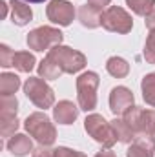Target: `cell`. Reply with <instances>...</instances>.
Masks as SVG:
<instances>
[{"label":"cell","instance_id":"1","mask_svg":"<svg viewBox=\"0 0 155 157\" xmlns=\"http://www.w3.org/2000/svg\"><path fill=\"white\" fill-rule=\"evenodd\" d=\"M24 128L28 130V133L31 137H35L40 144L51 146L57 139V130L53 126V122L49 121V117L42 112H35L24 121Z\"/></svg>","mask_w":155,"mask_h":157},{"label":"cell","instance_id":"2","mask_svg":"<svg viewBox=\"0 0 155 157\" xmlns=\"http://www.w3.org/2000/svg\"><path fill=\"white\" fill-rule=\"evenodd\" d=\"M100 78L95 71H84L77 78V99L78 106L84 112H91L97 108V88Z\"/></svg>","mask_w":155,"mask_h":157},{"label":"cell","instance_id":"3","mask_svg":"<svg viewBox=\"0 0 155 157\" xmlns=\"http://www.w3.org/2000/svg\"><path fill=\"white\" fill-rule=\"evenodd\" d=\"M84 130L89 133V137H93L97 143H100L104 148H112L117 143V135L113 132L112 122H108L106 119L99 113H91L84 121Z\"/></svg>","mask_w":155,"mask_h":157},{"label":"cell","instance_id":"4","mask_svg":"<svg viewBox=\"0 0 155 157\" xmlns=\"http://www.w3.org/2000/svg\"><path fill=\"white\" fill-rule=\"evenodd\" d=\"M47 55L62 68L64 73H77V71H80L86 66V57L80 51L71 49L68 46H60V44L53 46L47 51Z\"/></svg>","mask_w":155,"mask_h":157},{"label":"cell","instance_id":"5","mask_svg":"<svg viewBox=\"0 0 155 157\" xmlns=\"http://www.w3.org/2000/svg\"><path fill=\"white\" fill-rule=\"evenodd\" d=\"M122 117L133 128L135 135L142 133L155 139V110H142L139 106H131Z\"/></svg>","mask_w":155,"mask_h":157},{"label":"cell","instance_id":"6","mask_svg":"<svg viewBox=\"0 0 155 157\" xmlns=\"http://www.w3.org/2000/svg\"><path fill=\"white\" fill-rule=\"evenodd\" d=\"M24 93L26 97L37 106V108H51L55 102V93L53 90L46 84V80H42L40 77H29L24 84Z\"/></svg>","mask_w":155,"mask_h":157},{"label":"cell","instance_id":"7","mask_svg":"<svg viewBox=\"0 0 155 157\" xmlns=\"http://www.w3.org/2000/svg\"><path fill=\"white\" fill-rule=\"evenodd\" d=\"M64 39L62 31L57 29V28H51V26H40L37 29L29 31L28 33V46L35 51H44V49H51L53 46H59Z\"/></svg>","mask_w":155,"mask_h":157},{"label":"cell","instance_id":"8","mask_svg":"<svg viewBox=\"0 0 155 157\" xmlns=\"http://www.w3.org/2000/svg\"><path fill=\"white\" fill-rule=\"evenodd\" d=\"M100 26L108 31H113V33H130L131 28H133V20L131 17L128 15V11H124L122 7L119 6H110L106 11H102V17H100Z\"/></svg>","mask_w":155,"mask_h":157},{"label":"cell","instance_id":"9","mask_svg":"<svg viewBox=\"0 0 155 157\" xmlns=\"http://www.w3.org/2000/svg\"><path fill=\"white\" fill-rule=\"evenodd\" d=\"M46 15L53 24L70 26L75 17V7H73V4H70L66 0H51L46 7Z\"/></svg>","mask_w":155,"mask_h":157},{"label":"cell","instance_id":"10","mask_svg":"<svg viewBox=\"0 0 155 157\" xmlns=\"http://www.w3.org/2000/svg\"><path fill=\"white\" fill-rule=\"evenodd\" d=\"M133 106V93L126 86H117L110 93V110L115 115H124Z\"/></svg>","mask_w":155,"mask_h":157},{"label":"cell","instance_id":"11","mask_svg":"<svg viewBox=\"0 0 155 157\" xmlns=\"http://www.w3.org/2000/svg\"><path fill=\"white\" fill-rule=\"evenodd\" d=\"M155 152V139L150 135H135L133 144L128 148L126 157H153Z\"/></svg>","mask_w":155,"mask_h":157},{"label":"cell","instance_id":"12","mask_svg":"<svg viewBox=\"0 0 155 157\" xmlns=\"http://www.w3.org/2000/svg\"><path fill=\"white\" fill-rule=\"evenodd\" d=\"M78 115V108L71 101H60L53 108V117L59 124H73Z\"/></svg>","mask_w":155,"mask_h":157},{"label":"cell","instance_id":"13","mask_svg":"<svg viewBox=\"0 0 155 157\" xmlns=\"http://www.w3.org/2000/svg\"><path fill=\"white\" fill-rule=\"evenodd\" d=\"M7 150L17 157H24L29 152H33V141L24 135V133H15L13 137H9L7 141Z\"/></svg>","mask_w":155,"mask_h":157},{"label":"cell","instance_id":"14","mask_svg":"<svg viewBox=\"0 0 155 157\" xmlns=\"http://www.w3.org/2000/svg\"><path fill=\"white\" fill-rule=\"evenodd\" d=\"M77 15H78L80 24H82L84 28L95 29V28H99V26H100L102 11H100V9H97V7H93V6H89V4L80 6V7H78V11H77Z\"/></svg>","mask_w":155,"mask_h":157},{"label":"cell","instance_id":"15","mask_svg":"<svg viewBox=\"0 0 155 157\" xmlns=\"http://www.w3.org/2000/svg\"><path fill=\"white\" fill-rule=\"evenodd\" d=\"M9 6H11V18L17 26H26L28 22H31L33 11L24 0H11Z\"/></svg>","mask_w":155,"mask_h":157},{"label":"cell","instance_id":"16","mask_svg":"<svg viewBox=\"0 0 155 157\" xmlns=\"http://www.w3.org/2000/svg\"><path fill=\"white\" fill-rule=\"evenodd\" d=\"M62 73H64L62 68H60L49 55L39 64V75L44 78V80H55V78L60 77Z\"/></svg>","mask_w":155,"mask_h":157},{"label":"cell","instance_id":"17","mask_svg":"<svg viewBox=\"0 0 155 157\" xmlns=\"http://www.w3.org/2000/svg\"><path fill=\"white\" fill-rule=\"evenodd\" d=\"M17 110H18L17 97L15 95H2V99H0V121L17 119Z\"/></svg>","mask_w":155,"mask_h":157},{"label":"cell","instance_id":"18","mask_svg":"<svg viewBox=\"0 0 155 157\" xmlns=\"http://www.w3.org/2000/svg\"><path fill=\"white\" fill-rule=\"evenodd\" d=\"M112 126H113V132H115L117 135V141H120V143H133V139H135V132H133V128L122 119H113L112 121Z\"/></svg>","mask_w":155,"mask_h":157},{"label":"cell","instance_id":"19","mask_svg":"<svg viewBox=\"0 0 155 157\" xmlns=\"http://www.w3.org/2000/svg\"><path fill=\"white\" fill-rule=\"evenodd\" d=\"M106 70L112 77L115 78H124L130 73V64L122 59V57H110L106 62Z\"/></svg>","mask_w":155,"mask_h":157},{"label":"cell","instance_id":"20","mask_svg":"<svg viewBox=\"0 0 155 157\" xmlns=\"http://www.w3.org/2000/svg\"><path fill=\"white\" fill-rule=\"evenodd\" d=\"M13 66H15L18 71L29 73V71L35 68V57H33L29 51H17V53L13 55Z\"/></svg>","mask_w":155,"mask_h":157},{"label":"cell","instance_id":"21","mask_svg":"<svg viewBox=\"0 0 155 157\" xmlns=\"http://www.w3.org/2000/svg\"><path fill=\"white\" fill-rule=\"evenodd\" d=\"M20 88V78L15 73H2L0 75V93L2 95H13Z\"/></svg>","mask_w":155,"mask_h":157},{"label":"cell","instance_id":"22","mask_svg":"<svg viewBox=\"0 0 155 157\" xmlns=\"http://www.w3.org/2000/svg\"><path fill=\"white\" fill-rule=\"evenodd\" d=\"M141 90H142V99L146 101V104L155 106V73L144 75L141 82Z\"/></svg>","mask_w":155,"mask_h":157},{"label":"cell","instance_id":"23","mask_svg":"<svg viewBox=\"0 0 155 157\" xmlns=\"http://www.w3.org/2000/svg\"><path fill=\"white\" fill-rule=\"evenodd\" d=\"M128 7L141 17H148L155 9V0H126Z\"/></svg>","mask_w":155,"mask_h":157},{"label":"cell","instance_id":"24","mask_svg":"<svg viewBox=\"0 0 155 157\" xmlns=\"http://www.w3.org/2000/svg\"><path fill=\"white\" fill-rule=\"evenodd\" d=\"M144 59L146 62L155 64V29H150V35L144 44Z\"/></svg>","mask_w":155,"mask_h":157},{"label":"cell","instance_id":"25","mask_svg":"<svg viewBox=\"0 0 155 157\" xmlns=\"http://www.w3.org/2000/svg\"><path fill=\"white\" fill-rule=\"evenodd\" d=\"M18 128V119H9V121H0V132L4 137H11L15 135Z\"/></svg>","mask_w":155,"mask_h":157},{"label":"cell","instance_id":"26","mask_svg":"<svg viewBox=\"0 0 155 157\" xmlns=\"http://www.w3.org/2000/svg\"><path fill=\"white\" fill-rule=\"evenodd\" d=\"M13 55H15V53L9 49V46L2 44V46H0V66H2V68L13 66Z\"/></svg>","mask_w":155,"mask_h":157},{"label":"cell","instance_id":"27","mask_svg":"<svg viewBox=\"0 0 155 157\" xmlns=\"http://www.w3.org/2000/svg\"><path fill=\"white\" fill-rule=\"evenodd\" d=\"M55 157H86V155L82 152L68 148V146H59V148H55Z\"/></svg>","mask_w":155,"mask_h":157},{"label":"cell","instance_id":"28","mask_svg":"<svg viewBox=\"0 0 155 157\" xmlns=\"http://www.w3.org/2000/svg\"><path fill=\"white\" fill-rule=\"evenodd\" d=\"M31 154H33V157H55V150L46 146V144H40L39 148H35Z\"/></svg>","mask_w":155,"mask_h":157},{"label":"cell","instance_id":"29","mask_svg":"<svg viewBox=\"0 0 155 157\" xmlns=\"http://www.w3.org/2000/svg\"><path fill=\"white\" fill-rule=\"evenodd\" d=\"M110 2H112V0H88V4H89V6H93V7L100 9V11H102V7H106Z\"/></svg>","mask_w":155,"mask_h":157},{"label":"cell","instance_id":"30","mask_svg":"<svg viewBox=\"0 0 155 157\" xmlns=\"http://www.w3.org/2000/svg\"><path fill=\"white\" fill-rule=\"evenodd\" d=\"M144 24H146V28H148V29H155V9L148 15V17H146Z\"/></svg>","mask_w":155,"mask_h":157},{"label":"cell","instance_id":"31","mask_svg":"<svg viewBox=\"0 0 155 157\" xmlns=\"http://www.w3.org/2000/svg\"><path fill=\"white\" fill-rule=\"evenodd\" d=\"M95 157H115V154H113L110 148H106V150H100V152H99Z\"/></svg>","mask_w":155,"mask_h":157},{"label":"cell","instance_id":"32","mask_svg":"<svg viewBox=\"0 0 155 157\" xmlns=\"http://www.w3.org/2000/svg\"><path fill=\"white\" fill-rule=\"evenodd\" d=\"M26 2H33V4H39V2H44V0H26Z\"/></svg>","mask_w":155,"mask_h":157}]
</instances>
